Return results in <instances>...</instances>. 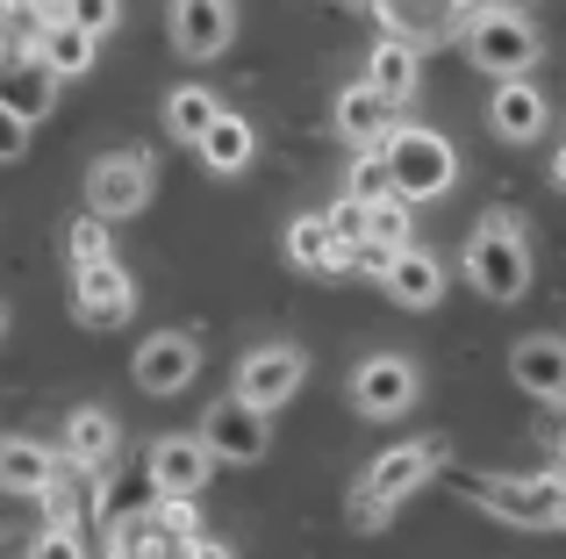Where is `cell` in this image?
<instances>
[{"label":"cell","instance_id":"obj_28","mask_svg":"<svg viewBox=\"0 0 566 559\" xmlns=\"http://www.w3.org/2000/svg\"><path fill=\"white\" fill-rule=\"evenodd\" d=\"M366 244H380L387 259L409 252V201H380V209H366Z\"/></svg>","mask_w":566,"mask_h":559},{"label":"cell","instance_id":"obj_12","mask_svg":"<svg viewBox=\"0 0 566 559\" xmlns=\"http://www.w3.org/2000/svg\"><path fill=\"white\" fill-rule=\"evenodd\" d=\"M409 402H416V366L401 359V351L359 359V373H352V409H359V416H401Z\"/></svg>","mask_w":566,"mask_h":559},{"label":"cell","instance_id":"obj_19","mask_svg":"<svg viewBox=\"0 0 566 559\" xmlns=\"http://www.w3.org/2000/svg\"><path fill=\"white\" fill-rule=\"evenodd\" d=\"M57 481V460L43 437H0V495H43Z\"/></svg>","mask_w":566,"mask_h":559},{"label":"cell","instance_id":"obj_6","mask_svg":"<svg viewBox=\"0 0 566 559\" xmlns=\"http://www.w3.org/2000/svg\"><path fill=\"white\" fill-rule=\"evenodd\" d=\"M193 437L208 445V460H216V466H259L265 445H273V416H259L251 402L222 394V402L201 416V431H193Z\"/></svg>","mask_w":566,"mask_h":559},{"label":"cell","instance_id":"obj_36","mask_svg":"<svg viewBox=\"0 0 566 559\" xmlns=\"http://www.w3.org/2000/svg\"><path fill=\"white\" fill-rule=\"evenodd\" d=\"M22 151H29V129L14 123L8 108H0V166H8V158H22Z\"/></svg>","mask_w":566,"mask_h":559},{"label":"cell","instance_id":"obj_14","mask_svg":"<svg viewBox=\"0 0 566 559\" xmlns=\"http://www.w3.org/2000/svg\"><path fill=\"white\" fill-rule=\"evenodd\" d=\"M166 22H172V51L193 57V65H201V57H222L230 36H237V8L230 0H180Z\"/></svg>","mask_w":566,"mask_h":559},{"label":"cell","instance_id":"obj_2","mask_svg":"<svg viewBox=\"0 0 566 559\" xmlns=\"http://www.w3.org/2000/svg\"><path fill=\"white\" fill-rule=\"evenodd\" d=\"M387 172H395V201H444L459 180V151L423 123H395V137L380 144Z\"/></svg>","mask_w":566,"mask_h":559},{"label":"cell","instance_id":"obj_16","mask_svg":"<svg viewBox=\"0 0 566 559\" xmlns=\"http://www.w3.org/2000/svg\"><path fill=\"white\" fill-rule=\"evenodd\" d=\"M65 460L72 466H86V474H108L115 460H123V423L108 416V409H72L65 416Z\"/></svg>","mask_w":566,"mask_h":559},{"label":"cell","instance_id":"obj_39","mask_svg":"<svg viewBox=\"0 0 566 559\" xmlns=\"http://www.w3.org/2000/svg\"><path fill=\"white\" fill-rule=\"evenodd\" d=\"M0 330H8V308H0Z\"/></svg>","mask_w":566,"mask_h":559},{"label":"cell","instance_id":"obj_20","mask_svg":"<svg viewBox=\"0 0 566 559\" xmlns=\"http://www.w3.org/2000/svg\"><path fill=\"white\" fill-rule=\"evenodd\" d=\"M337 129H345V144H359V151H380V144L395 137V108H387L374 86H345V94H337Z\"/></svg>","mask_w":566,"mask_h":559},{"label":"cell","instance_id":"obj_33","mask_svg":"<svg viewBox=\"0 0 566 559\" xmlns=\"http://www.w3.org/2000/svg\"><path fill=\"white\" fill-rule=\"evenodd\" d=\"M345 273H352V280H380V287H387V273H395V259H387L380 244H359V252H345Z\"/></svg>","mask_w":566,"mask_h":559},{"label":"cell","instance_id":"obj_23","mask_svg":"<svg viewBox=\"0 0 566 559\" xmlns=\"http://www.w3.org/2000/svg\"><path fill=\"white\" fill-rule=\"evenodd\" d=\"M387 294H395L401 308H438V294H444V266L423 252V244H409V252L395 259V273H387Z\"/></svg>","mask_w":566,"mask_h":559},{"label":"cell","instance_id":"obj_10","mask_svg":"<svg viewBox=\"0 0 566 559\" xmlns=\"http://www.w3.org/2000/svg\"><path fill=\"white\" fill-rule=\"evenodd\" d=\"M208 474H216V460H208V445L193 431L187 437L172 431V437L151 445V495L158 503H193V495L208 488Z\"/></svg>","mask_w":566,"mask_h":559},{"label":"cell","instance_id":"obj_17","mask_svg":"<svg viewBox=\"0 0 566 559\" xmlns=\"http://www.w3.org/2000/svg\"><path fill=\"white\" fill-rule=\"evenodd\" d=\"M545 123H553V108H545V94L531 80H510V86H495V94H488V129H495L502 144L545 137Z\"/></svg>","mask_w":566,"mask_h":559},{"label":"cell","instance_id":"obj_38","mask_svg":"<svg viewBox=\"0 0 566 559\" xmlns=\"http://www.w3.org/2000/svg\"><path fill=\"white\" fill-rule=\"evenodd\" d=\"M553 180L566 187V144H559V151H553Z\"/></svg>","mask_w":566,"mask_h":559},{"label":"cell","instance_id":"obj_21","mask_svg":"<svg viewBox=\"0 0 566 559\" xmlns=\"http://www.w3.org/2000/svg\"><path fill=\"white\" fill-rule=\"evenodd\" d=\"M94 51H101V43L86 36L80 22H72V8L57 14V22L43 29V36H36V57H43V72H51V80H80V72L94 65Z\"/></svg>","mask_w":566,"mask_h":559},{"label":"cell","instance_id":"obj_37","mask_svg":"<svg viewBox=\"0 0 566 559\" xmlns=\"http://www.w3.org/2000/svg\"><path fill=\"white\" fill-rule=\"evenodd\" d=\"M180 559H237V552H230V546H222V538H193V546H187Z\"/></svg>","mask_w":566,"mask_h":559},{"label":"cell","instance_id":"obj_4","mask_svg":"<svg viewBox=\"0 0 566 559\" xmlns=\"http://www.w3.org/2000/svg\"><path fill=\"white\" fill-rule=\"evenodd\" d=\"M467 57L510 86V80H531V65L545 57V36L531 29V14H516V8H473V22H467Z\"/></svg>","mask_w":566,"mask_h":559},{"label":"cell","instance_id":"obj_22","mask_svg":"<svg viewBox=\"0 0 566 559\" xmlns=\"http://www.w3.org/2000/svg\"><path fill=\"white\" fill-rule=\"evenodd\" d=\"M416 80H423V57L416 51H401V43H374V57H366V86L387 101V108H401V101L416 94Z\"/></svg>","mask_w":566,"mask_h":559},{"label":"cell","instance_id":"obj_18","mask_svg":"<svg viewBox=\"0 0 566 559\" xmlns=\"http://www.w3.org/2000/svg\"><path fill=\"white\" fill-rule=\"evenodd\" d=\"M510 380L524 394H538V402H559L566 394V345L559 337H524V345L510 351Z\"/></svg>","mask_w":566,"mask_h":559},{"label":"cell","instance_id":"obj_31","mask_svg":"<svg viewBox=\"0 0 566 559\" xmlns=\"http://www.w3.org/2000/svg\"><path fill=\"white\" fill-rule=\"evenodd\" d=\"M323 223H331L337 252H359V244H366V209H359V201H337V209L323 215Z\"/></svg>","mask_w":566,"mask_h":559},{"label":"cell","instance_id":"obj_3","mask_svg":"<svg viewBox=\"0 0 566 559\" xmlns=\"http://www.w3.org/2000/svg\"><path fill=\"white\" fill-rule=\"evenodd\" d=\"M473 503L524 531H566V474H481Z\"/></svg>","mask_w":566,"mask_h":559},{"label":"cell","instance_id":"obj_27","mask_svg":"<svg viewBox=\"0 0 566 559\" xmlns=\"http://www.w3.org/2000/svg\"><path fill=\"white\" fill-rule=\"evenodd\" d=\"M345 201H359V209H380V201H395V172H387V158H380V151H352Z\"/></svg>","mask_w":566,"mask_h":559},{"label":"cell","instance_id":"obj_11","mask_svg":"<svg viewBox=\"0 0 566 559\" xmlns=\"http://www.w3.org/2000/svg\"><path fill=\"white\" fill-rule=\"evenodd\" d=\"M438 466H444V445H438V437H409V445L380 452V460L366 466V481H359V488H366V495H380V503L395 509L401 495H416L430 474H438Z\"/></svg>","mask_w":566,"mask_h":559},{"label":"cell","instance_id":"obj_15","mask_svg":"<svg viewBox=\"0 0 566 559\" xmlns=\"http://www.w3.org/2000/svg\"><path fill=\"white\" fill-rule=\"evenodd\" d=\"M51 101H57V80L43 72V57L36 51H0V108L14 115V123H43L51 115Z\"/></svg>","mask_w":566,"mask_h":559},{"label":"cell","instance_id":"obj_1","mask_svg":"<svg viewBox=\"0 0 566 559\" xmlns=\"http://www.w3.org/2000/svg\"><path fill=\"white\" fill-rule=\"evenodd\" d=\"M467 280L488 294V302H524L531 287V244H524V223L516 215H481L467 238Z\"/></svg>","mask_w":566,"mask_h":559},{"label":"cell","instance_id":"obj_34","mask_svg":"<svg viewBox=\"0 0 566 559\" xmlns=\"http://www.w3.org/2000/svg\"><path fill=\"white\" fill-rule=\"evenodd\" d=\"M72 22H80V29H86V36H94V43H101V36H108V29H115V22H123V8H108V0H80V8H72Z\"/></svg>","mask_w":566,"mask_h":559},{"label":"cell","instance_id":"obj_29","mask_svg":"<svg viewBox=\"0 0 566 559\" xmlns=\"http://www.w3.org/2000/svg\"><path fill=\"white\" fill-rule=\"evenodd\" d=\"M65 252H72V266H101V259H115V223L80 215V223H72V238H65Z\"/></svg>","mask_w":566,"mask_h":559},{"label":"cell","instance_id":"obj_30","mask_svg":"<svg viewBox=\"0 0 566 559\" xmlns=\"http://www.w3.org/2000/svg\"><path fill=\"white\" fill-rule=\"evenodd\" d=\"M36 503H43V517H51V531H72V524H80V488H72L65 474H57L51 488L36 495Z\"/></svg>","mask_w":566,"mask_h":559},{"label":"cell","instance_id":"obj_40","mask_svg":"<svg viewBox=\"0 0 566 559\" xmlns=\"http://www.w3.org/2000/svg\"><path fill=\"white\" fill-rule=\"evenodd\" d=\"M559 402H566V394H559Z\"/></svg>","mask_w":566,"mask_h":559},{"label":"cell","instance_id":"obj_25","mask_svg":"<svg viewBox=\"0 0 566 559\" xmlns=\"http://www.w3.org/2000/svg\"><path fill=\"white\" fill-rule=\"evenodd\" d=\"M287 266H302V273H345V252H337V238H331L323 215L287 223Z\"/></svg>","mask_w":566,"mask_h":559},{"label":"cell","instance_id":"obj_5","mask_svg":"<svg viewBox=\"0 0 566 559\" xmlns=\"http://www.w3.org/2000/svg\"><path fill=\"white\" fill-rule=\"evenodd\" d=\"M144 201H151V151L144 144H123L86 172V215H101V223H123Z\"/></svg>","mask_w":566,"mask_h":559},{"label":"cell","instance_id":"obj_35","mask_svg":"<svg viewBox=\"0 0 566 559\" xmlns=\"http://www.w3.org/2000/svg\"><path fill=\"white\" fill-rule=\"evenodd\" d=\"M352 524H359V531H380V524H387V503H380V495H352Z\"/></svg>","mask_w":566,"mask_h":559},{"label":"cell","instance_id":"obj_24","mask_svg":"<svg viewBox=\"0 0 566 559\" xmlns=\"http://www.w3.org/2000/svg\"><path fill=\"white\" fill-rule=\"evenodd\" d=\"M193 151H201V166H208V172H244V166H251V151H259V137H251L244 115L222 108V115H216V129H208Z\"/></svg>","mask_w":566,"mask_h":559},{"label":"cell","instance_id":"obj_26","mask_svg":"<svg viewBox=\"0 0 566 559\" xmlns=\"http://www.w3.org/2000/svg\"><path fill=\"white\" fill-rule=\"evenodd\" d=\"M216 115H222V101L208 94V86H172V101H166V129L180 144H201L208 129H216Z\"/></svg>","mask_w":566,"mask_h":559},{"label":"cell","instance_id":"obj_7","mask_svg":"<svg viewBox=\"0 0 566 559\" xmlns=\"http://www.w3.org/2000/svg\"><path fill=\"white\" fill-rule=\"evenodd\" d=\"M302 380H308L302 345H259V351H244V366H237V402H251L259 416H273V409H287L294 394H302Z\"/></svg>","mask_w":566,"mask_h":559},{"label":"cell","instance_id":"obj_8","mask_svg":"<svg viewBox=\"0 0 566 559\" xmlns=\"http://www.w3.org/2000/svg\"><path fill=\"white\" fill-rule=\"evenodd\" d=\"M72 308H80L86 330H108V323H129L137 308V280H129L123 259H101V266H80L72 273Z\"/></svg>","mask_w":566,"mask_h":559},{"label":"cell","instance_id":"obj_32","mask_svg":"<svg viewBox=\"0 0 566 559\" xmlns=\"http://www.w3.org/2000/svg\"><path fill=\"white\" fill-rule=\"evenodd\" d=\"M22 559H86V552H80V538H72V531H51V524H43V531L29 538Z\"/></svg>","mask_w":566,"mask_h":559},{"label":"cell","instance_id":"obj_13","mask_svg":"<svg viewBox=\"0 0 566 559\" xmlns=\"http://www.w3.org/2000/svg\"><path fill=\"white\" fill-rule=\"evenodd\" d=\"M374 22L387 29V43H401V51L423 57L430 43H452L459 29L473 22V8H416V0H401V8H395V0H380Z\"/></svg>","mask_w":566,"mask_h":559},{"label":"cell","instance_id":"obj_9","mask_svg":"<svg viewBox=\"0 0 566 559\" xmlns=\"http://www.w3.org/2000/svg\"><path fill=\"white\" fill-rule=\"evenodd\" d=\"M137 388L144 394H187L193 380H201V345H193L187 330H158V337H144L137 345Z\"/></svg>","mask_w":566,"mask_h":559}]
</instances>
